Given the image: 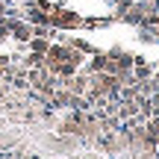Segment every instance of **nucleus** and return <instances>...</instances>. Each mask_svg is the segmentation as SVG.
I'll list each match as a JSON object with an SVG mask.
<instances>
[{
  "mask_svg": "<svg viewBox=\"0 0 159 159\" xmlns=\"http://www.w3.org/2000/svg\"><path fill=\"white\" fill-rule=\"evenodd\" d=\"M133 77H136V80H150V77H153V68H150V65L144 62L142 56H136V65H133Z\"/></svg>",
  "mask_w": 159,
  "mask_h": 159,
  "instance_id": "obj_4",
  "label": "nucleus"
},
{
  "mask_svg": "<svg viewBox=\"0 0 159 159\" xmlns=\"http://www.w3.org/2000/svg\"><path fill=\"white\" fill-rule=\"evenodd\" d=\"M3 3H6V6H9V3H15V0H3Z\"/></svg>",
  "mask_w": 159,
  "mask_h": 159,
  "instance_id": "obj_8",
  "label": "nucleus"
},
{
  "mask_svg": "<svg viewBox=\"0 0 159 159\" xmlns=\"http://www.w3.org/2000/svg\"><path fill=\"white\" fill-rule=\"evenodd\" d=\"M89 83H91V74H89V71H83V68H80L74 77L62 80V85L71 91V94H85V91H89Z\"/></svg>",
  "mask_w": 159,
  "mask_h": 159,
  "instance_id": "obj_3",
  "label": "nucleus"
},
{
  "mask_svg": "<svg viewBox=\"0 0 159 159\" xmlns=\"http://www.w3.org/2000/svg\"><path fill=\"white\" fill-rule=\"evenodd\" d=\"M12 65V56H6V53H0V68H9Z\"/></svg>",
  "mask_w": 159,
  "mask_h": 159,
  "instance_id": "obj_7",
  "label": "nucleus"
},
{
  "mask_svg": "<svg viewBox=\"0 0 159 159\" xmlns=\"http://www.w3.org/2000/svg\"><path fill=\"white\" fill-rule=\"evenodd\" d=\"M65 41H68V44H71V47H77V50H83V53H85V56H94V53H97V50H94V47H91V44H89V41H83V39H65Z\"/></svg>",
  "mask_w": 159,
  "mask_h": 159,
  "instance_id": "obj_6",
  "label": "nucleus"
},
{
  "mask_svg": "<svg viewBox=\"0 0 159 159\" xmlns=\"http://www.w3.org/2000/svg\"><path fill=\"white\" fill-rule=\"evenodd\" d=\"M9 39H15L18 44H27V41L33 39V24L18 21V18H12V15H9Z\"/></svg>",
  "mask_w": 159,
  "mask_h": 159,
  "instance_id": "obj_2",
  "label": "nucleus"
},
{
  "mask_svg": "<svg viewBox=\"0 0 159 159\" xmlns=\"http://www.w3.org/2000/svg\"><path fill=\"white\" fill-rule=\"evenodd\" d=\"M47 24H50L53 30H77V27H83V18H80L77 12L62 9V6H53L50 15H47Z\"/></svg>",
  "mask_w": 159,
  "mask_h": 159,
  "instance_id": "obj_1",
  "label": "nucleus"
},
{
  "mask_svg": "<svg viewBox=\"0 0 159 159\" xmlns=\"http://www.w3.org/2000/svg\"><path fill=\"white\" fill-rule=\"evenodd\" d=\"M156 83H159V71H156Z\"/></svg>",
  "mask_w": 159,
  "mask_h": 159,
  "instance_id": "obj_9",
  "label": "nucleus"
},
{
  "mask_svg": "<svg viewBox=\"0 0 159 159\" xmlns=\"http://www.w3.org/2000/svg\"><path fill=\"white\" fill-rule=\"evenodd\" d=\"M47 47H50V39H41V35H33L27 41V50H33V53H47Z\"/></svg>",
  "mask_w": 159,
  "mask_h": 159,
  "instance_id": "obj_5",
  "label": "nucleus"
},
{
  "mask_svg": "<svg viewBox=\"0 0 159 159\" xmlns=\"http://www.w3.org/2000/svg\"><path fill=\"white\" fill-rule=\"evenodd\" d=\"M144 3H153V0H144Z\"/></svg>",
  "mask_w": 159,
  "mask_h": 159,
  "instance_id": "obj_10",
  "label": "nucleus"
}]
</instances>
